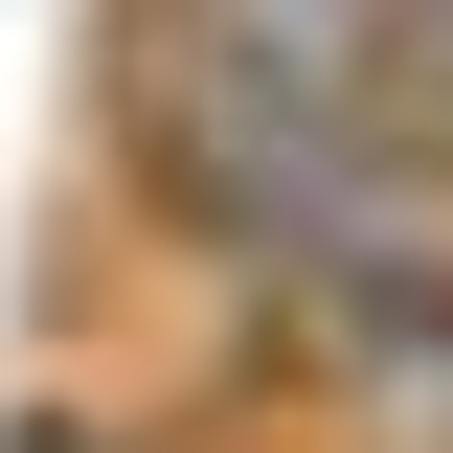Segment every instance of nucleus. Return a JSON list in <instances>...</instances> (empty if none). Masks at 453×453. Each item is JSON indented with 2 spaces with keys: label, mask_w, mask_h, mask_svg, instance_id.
<instances>
[{
  "label": "nucleus",
  "mask_w": 453,
  "mask_h": 453,
  "mask_svg": "<svg viewBox=\"0 0 453 453\" xmlns=\"http://www.w3.org/2000/svg\"><path fill=\"white\" fill-rule=\"evenodd\" d=\"M91 159L204 318H250V386L363 295L453 273V159L408 113L386 0H113L91 23Z\"/></svg>",
  "instance_id": "obj_1"
},
{
  "label": "nucleus",
  "mask_w": 453,
  "mask_h": 453,
  "mask_svg": "<svg viewBox=\"0 0 453 453\" xmlns=\"http://www.w3.org/2000/svg\"><path fill=\"white\" fill-rule=\"evenodd\" d=\"M273 408H295L318 453H453V273H431V295H363L340 340H295Z\"/></svg>",
  "instance_id": "obj_2"
},
{
  "label": "nucleus",
  "mask_w": 453,
  "mask_h": 453,
  "mask_svg": "<svg viewBox=\"0 0 453 453\" xmlns=\"http://www.w3.org/2000/svg\"><path fill=\"white\" fill-rule=\"evenodd\" d=\"M408 23V113H431V159H453V0H386Z\"/></svg>",
  "instance_id": "obj_4"
},
{
  "label": "nucleus",
  "mask_w": 453,
  "mask_h": 453,
  "mask_svg": "<svg viewBox=\"0 0 453 453\" xmlns=\"http://www.w3.org/2000/svg\"><path fill=\"white\" fill-rule=\"evenodd\" d=\"M0 453H226L204 408H159V386H23L0 408Z\"/></svg>",
  "instance_id": "obj_3"
}]
</instances>
